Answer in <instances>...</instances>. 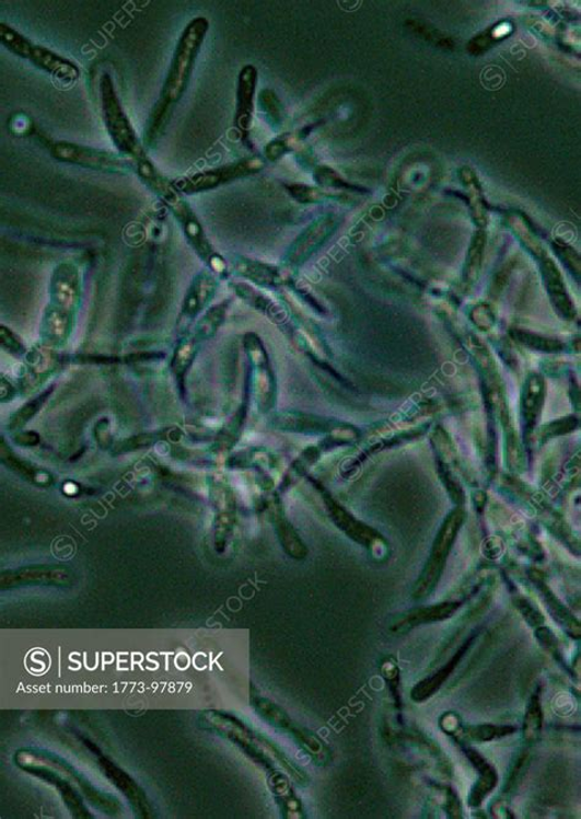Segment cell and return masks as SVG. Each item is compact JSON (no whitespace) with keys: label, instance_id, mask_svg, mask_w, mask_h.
Here are the masks:
<instances>
[{"label":"cell","instance_id":"obj_7","mask_svg":"<svg viewBox=\"0 0 581 819\" xmlns=\"http://www.w3.org/2000/svg\"><path fill=\"white\" fill-rule=\"evenodd\" d=\"M206 719L213 729L230 738L233 743H236L244 752L253 757V760L268 764L267 758L259 751V747L264 746L265 742L260 738L256 740L247 727L234 719V717L210 712L206 714Z\"/></svg>","mask_w":581,"mask_h":819},{"label":"cell","instance_id":"obj_6","mask_svg":"<svg viewBox=\"0 0 581 819\" xmlns=\"http://www.w3.org/2000/svg\"><path fill=\"white\" fill-rule=\"evenodd\" d=\"M257 83V68L251 65L244 67L239 77L236 114H234V127L243 141L249 139Z\"/></svg>","mask_w":581,"mask_h":819},{"label":"cell","instance_id":"obj_3","mask_svg":"<svg viewBox=\"0 0 581 819\" xmlns=\"http://www.w3.org/2000/svg\"><path fill=\"white\" fill-rule=\"evenodd\" d=\"M0 43L10 53L28 60L30 64L53 76L59 82L73 84L80 78V69L74 62L47 47L30 42L26 36L4 23L0 24Z\"/></svg>","mask_w":581,"mask_h":819},{"label":"cell","instance_id":"obj_4","mask_svg":"<svg viewBox=\"0 0 581 819\" xmlns=\"http://www.w3.org/2000/svg\"><path fill=\"white\" fill-rule=\"evenodd\" d=\"M50 155L60 163L107 174H126L131 168L136 169L135 161L115 154L114 151L70 143V141H57L50 147Z\"/></svg>","mask_w":581,"mask_h":819},{"label":"cell","instance_id":"obj_8","mask_svg":"<svg viewBox=\"0 0 581 819\" xmlns=\"http://www.w3.org/2000/svg\"><path fill=\"white\" fill-rule=\"evenodd\" d=\"M79 296V275L73 265H60L54 275L53 300L58 310H73Z\"/></svg>","mask_w":581,"mask_h":819},{"label":"cell","instance_id":"obj_1","mask_svg":"<svg viewBox=\"0 0 581 819\" xmlns=\"http://www.w3.org/2000/svg\"><path fill=\"white\" fill-rule=\"evenodd\" d=\"M209 32V22L206 18L198 16L182 33L175 55L167 73L166 82L163 84L159 101L149 120L147 143L151 147L155 143L165 127L171 111L185 95L190 82L194 66L198 55L206 42Z\"/></svg>","mask_w":581,"mask_h":819},{"label":"cell","instance_id":"obj_5","mask_svg":"<svg viewBox=\"0 0 581 819\" xmlns=\"http://www.w3.org/2000/svg\"><path fill=\"white\" fill-rule=\"evenodd\" d=\"M264 168V161L259 158H244L234 163L202 171V173L179 178L175 187L187 194L216 188L228 182L259 173Z\"/></svg>","mask_w":581,"mask_h":819},{"label":"cell","instance_id":"obj_2","mask_svg":"<svg viewBox=\"0 0 581 819\" xmlns=\"http://www.w3.org/2000/svg\"><path fill=\"white\" fill-rule=\"evenodd\" d=\"M98 91L105 126L118 153L135 161V164L147 158L146 149L137 136L135 126L131 125L120 103L114 79L106 72L100 77Z\"/></svg>","mask_w":581,"mask_h":819},{"label":"cell","instance_id":"obj_9","mask_svg":"<svg viewBox=\"0 0 581 819\" xmlns=\"http://www.w3.org/2000/svg\"><path fill=\"white\" fill-rule=\"evenodd\" d=\"M100 765L102 770H104L106 775L111 778V781L114 782L117 787L127 795L132 806H136V810L141 815V817H150L151 811L146 794L136 784V782L132 781V778L127 773L119 770V768L114 763L106 760V758H102V760L100 761Z\"/></svg>","mask_w":581,"mask_h":819}]
</instances>
